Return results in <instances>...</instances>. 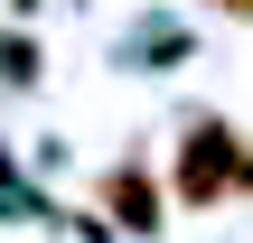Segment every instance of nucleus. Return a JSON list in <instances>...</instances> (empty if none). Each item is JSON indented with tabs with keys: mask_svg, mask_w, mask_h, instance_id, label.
Instances as JSON below:
<instances>
[{
	"mask_svg": "<svg viewBox=\"0 0 253 243\" xmlns=\"http://www.w3.org/2000/svg\"><path fill=\"white\" fill-rule=\"evenodd\" d=\"M244 169H253V159H244V140L207 122V131H197V140L178 150V197H188V206H216V197H225V187H235Z\"/></svg>",
	"mask_w": 253,
	"mask_h": 243,
	"instance_id": "obj_1",
	"label": "nucleus"
},
{
	"mask_svg": "<svg viewBox=\"0 0 253 243\" xmlns=\"http://www.w3.org/2000/svg\"><path fill=\"white\" fill-rule=\"evenodd\" d=\"M103 197H113V215H122V225H160V187H150L141 169H113V187H103Z\"/></svg>",
	"mask_w": 253,
	"mask_h": 243,
	"instance_id": "obj_2",
	"label": "nucleus"
},
{
	"mask_svg": "<svg viewBox=\"0 0 253 243\" xmlns=\"http://www.w3.org/2000/svg\"><path fill=\"white\" fill-rule=\"evenodd\" d=\"M225 9H244V19H253V0H225Z\"/></svg>",
	"mask_w": 253,
	"mask_h": 243,
	"instance_id": "obj_3",
	"label": "nucleus"
}]
</instances>
